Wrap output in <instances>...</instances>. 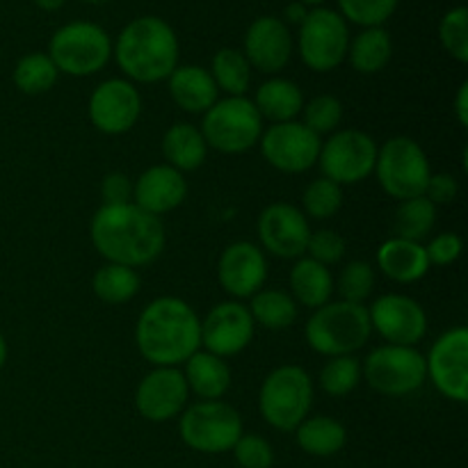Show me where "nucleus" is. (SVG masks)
<instances>
[{
	"instance_id": "obj_40",
	"label": "nucleus",
	"mask_w": 468,
	"mask_h": 468,
	"mask_svg": "<svg viewBox=\"0 0 468 468\" xmlns=\"http://www.w3.org/2000/svg\"><path fill=\"white\" fill-rule=\"evenodd\" d=\"M375 288V268L366 261H352L341 270L338 277V292L343 302L364 304Z\"/></svg>"
},
{
	"instance_id": "obj_1",
	"label": "nucleus",
	"mask_w": 468,
	"mask_h": 468,
	"mask_svg": "<svg viewBox=\"0 0 468 468\" xmlns=\"http://www.w3.org/2000/svg\"><path fill=\"white\" fill-rule=\"evenodd\" d=\"M90 238L94 250L108 263L133 270L160 259L167 242L160 218L137 208L135 204L101 206L91 218Z\"/></svg>"
},
{
	"instance_id": "obj_6",
	"label": "nucleus",
	"mask_w": 468,
	"mask_h": 468,
	"mask_svg": "<svg viewBox=\"0 0 468 468\" xmlns=\"http://www.w3.org/2000/svg\"><path fill=\"white\" fill-rule=\"evenodd\" d=\"M199 131L208 149L238 155L259 146L263 135V119L254 101L247 96H227L218 101L208 112H204Z\"/></svg>"
},
{
	"instance_id": "obj_30",
	"label": "nucleus",
	"mask_w": 468,
	"mask_h": 468,
	"mask_svg": "<svg viewBox=\"0 0 468 468\" xmlns=\"http://www.w3.org/2000/svg\"><path fill=\"white\" fill-rule=\"evenodd\" d=\"M393 55V41L384 27H364L347 46V59L352 69L364 76L379 73Z\"/></svg>"
},
{
	"instance_id": "obj_39",
	"label": "nucleus",
	"mask_w": 468,
	"mask_h": 468,
	"mask_svg": "<svg viewBox=\"0 0 468 468\" xmlns=\"http://www.w3.org/2000/svg\"><path fill=\"white\" fill-rule=\"evenodd\" d=\"M302 112H304V122L302 123L318 137H323L329 135V133H336L338 123L343 119V103L336 96L320 94L311 99L309 103H304Z\"/></svg>"
},
{
	"instance_id": "obj_17",
	"label": "nucleus",
	"mask_w": 468,
	"mask_h": 468,
	"mask_svg": "<svg viewBox=\"0 0 468 468\" xmlns=\"http://www.w3.org/2000/svg\"><path fill=\"white\" fill-rule=\"evenodd\" d=\"M91 126L103 135H123L133 131L140 122L142 114V96L140 90L131 80L123 78H110L103 80L90 96Z\"/></svg>"
},
{
	"instance_id": "obj_13",
	"label": "nucleus",
	"mask_w": 468,
	"mask_h": 468,
	"mask_svg": "<svg viewBox=\"0 0 468 468\" xmlns=\"http://www.w3.org/2000/svg\"><path fill=\"white\" fill-rule=\"evenodd\" d=\"M320 146H323V140L302 122L272 123L263 128V135L259 140L265 163L283 174H302L315 167Z\"/></svg>"
},
{
	"instance_id": "obj_4",
	"label": "nucleus",
	"mask_w": 468,
	"mask_h": 468,
	"mask_svg": "<svg viewBox=\"0 0 468 468\" xmlns=\"http://www.w3.org/2000/svg\"><path fill=\"white\" fill-rule=\"evenodd\" d=\"M370 327L368 309L352 302H327L306 320L304 338L314 352L323 356H347L368 343Z\"/></svg>"
},
{
	"instance_id": "obj_28",
	"label": "nucleus",
	"mask_w": 468,
	"mask_h": 468,
	"mask_svg": "<svg viewBox=\"0 0 468 468\" xmlns=\"http://www.w3.org/2000/svg\"><path fill=\"white\" fill-rule=\"evenodd\" d=\"M254 105L263 122L265 119L270 123L295 122V117L304 108V94L300 85L288 78H270L256 90Z\"/></svg>"
},
{
	"instance_id": "obj_11",
	"label": "nucleus",
	"mask_w": 468,
	"mask_h": 468,
	"mask_svg": "<svg viewBox=\"0 0 468 468\" xmlns=\"http://www.w3.org/2000/svg\"><path fill=\"white\" fill-rule=\"evenodd\" d=\"M361 375L373 391L391 398L410 396L428 382L425 356L416 347L405 346L375 347L366 356Z\"/></svg>"
},
{
	"instance_id": "obj_26",
	"label": "nucleus",
	"mask_w": 468,
	"mask_h": 468,
	"mask_svg": "<svg viewBox=\"0 0 468 468\" xmlns=\"http://www.w3.org/2000/svg\"><path fill=\"white\" fill-rule=\"evenodd\" d=\"M163 155L169 167L181 174L195 172L208 158V144L199 128L190 122H176L165 131Z\"/></svg>"
},
{
	"instance_id": "obj_21",
	"label": "nucleus",
	"mask_w": 468,
	"mask_h": 468,
	"mask_svg": "<svg viewBox=\"0 0 468 468\" xmlns=\"http://www.w3.org/2000/svg\"><path fill=\"white\" fill-rule=\"evenodd\" d=\"M242 55L261 73H279L292 58V35L283 18L259 16L245 32Z\"/></svg>"
},
{
	"instance_id": "obj_16",
	"label": "nucleus",
	"mask_w": 468,
	"mask_h": 468,
	"mask_svg": "<svg viewBox=\"0 0 468 468\" xmlns=\"http://www.w3.org/2000/svg\"><path fill=\"white\" fill-rule=\"evenodd\" d=\"M256 233H259L261 250L268 251L270 256L297 261L306 254L311 227L297 206L277 201L261 210Z\"/></svg>"
},
{
	"instance_id": "obj_12",
	"label": "nucleus",
	"mask_w": 468,
	"mask_h": 468,
	"mask_svg": "<svg viewBox=\"0 0 468 468\" xmlns=\"http://www.w3.org/2000/svg\"><path fill=\"white\" fill-rule=\"evenodd\" d=\"M375 163H378V144L368 133L356 128L332 133V137L320 146V172L341 187L366 181L375 172Z\"/></svg>"
},
{
	"instance_id": "obj_46",
	"label": "nucleus",
	"mask_w": 468,
	"mask_h": 468,
	"mask_svg": "<svg viewBox=\"0 0 468 468\" xmlns=\"http://www.w3.org/2000/svg\"><path fill=\"white\" fill-rule=\"evenodd\" d=\"M457 195H460V183L452 174H432L423 192L425 199L432 201L434 206L451 204L457 199Z\"/></svg>"
},
{
	"instance_id": "obj_49",
	"label": "nucleus",
	"mask_w": 468,
	"mask_h": 468,
	"mask_svg": "<svg viewBox=\"0 0 468 468\" xmlns=\"http://www.w3.org/2000/svg\"><path fill=\"white\" fill-rule=\"evenodd\" d=\"M35 3H37V7L46 9V12H58V9L62 7L67 0H35Z\"/></svg>"
},
{
	"instance_id": "obj_38",
	"label": "nucleus",
	"mask_w": 468,
	"mask_h": 468,
	"mask_svg": "<svg viewBox=\"0 0 468 468\" xmlns=\"http://www.w3.org/2000/svg\"><path fill=\"white\" fill-rule=\"evenodd\" d=\"M341 16L361 27H382L393 16L398 0H338Z\"/></svg>"
},
{
	"instance_id": "obj_51",
	"label": "nucleus",
	"mask_w": 468,
	"mask_h": 468,
	"mask_svg": "<svg viewBox=\"0 0 468 468\" xmlns=\"http://www.w3.org/2000/svg\"><path fill=\"white\" fill-rule=\"evenodd\" d=\"M297 3H302V5H320V3H323V0H297Z\"/></svg>"
},
{
	"instance_id": "obj_29",
	"label": "nucleus",
	"mask_w": 468,
	"mask_h": 468,
	"mask_svg": "<svg viewBox=\"0 0 468 468\" xmlns=\"http://www.w3.org/2000/svg\"><path fill=\"white\" fill-rule=\"evenodd\" d=\"M297 446L314 457H332L343 451L347 441V430L341 420L332 416H311L295 428Z\"/></svg>"
},
{
	"instance_id": "obj_5",
	"label": "nucleus",
	"mask_w": 468,
	"mask_h": 468,
	"mask_svg": "<svg viewBox=\"0 0 468 468\" xmlns=\"http://www.w3.org/2000/svg\"><path fill=\"white\" fill-rule=\"evenodd\" d=\"M311 405L314 382L302 366H279L261 384L259 411L265 423L279 432H295L297 425L309 419Z\"/></svg>"
},
{
	"instance_id": "obj_31",
	"label": "nucleus",
	"mask_w": 468,
	"mask_h": 468,
	"mask_svg": "<svg viewBox=\"0 0 468 468\" xmlns=\"http://www.w3.org/2000/svg\"><path fill=\"white\" fill-rule=\"evenodd\" d=\"M250 314L254 324L270 329V332H282V329L292 327L300 315V306L288 292L279 288H261L254 297H250Z\"/></svg>"
},
{
	"instance_id": "obj_36",
	"label": "nucleus",
	"mask_w": 468,
	"mask_h": 468,
	"mask_svg": "<svg viewBox=\"0 0 468 468\" xmlns=\"http://www.w3.org/2000/svg\"><path fill=\"white\" fill-rule=\"evenodd\" d=\"M361 379V364L352 355L332 356L318 375V384L327 396H350Z\"/></svg>"
},
{
	"instance_id": "obj_19",
	"label": "nucleus",
	"mask_w": 468,
	"mask_h": 468,
	"mask_svg": "<svg viewBox=\"0 0 468 468\" xmlns=\"http://www.w3.org/2000/svg\"><path fill=\"white\" fill-rule=\"evenodd\" d=\"M190 398L183 370L154 368L135 388V410L151 423H167L183 414Z\"/></svg>"
},
{
	"instance_id": "obj_10",
	"label": "nucleus",
	"mask_w": 468,
	"mask_h": 468,
	"mask_svg": "<svg viewBox=\"0 0 468 468\" xmlns=\"http://www.w3.org/2000/svg\"><path fill=\"white\" fill-rule=\"evenodd\" d=\"M350 30L347 21L329 7H315L306 14L297 35L300 58L311 71L327 73L347 58Z\"/></svg>"
},
{
	"instance_id": "obj_48",
	"label": "nucleus",
	"mask_w": 468,
	"mask_h": 468,
	"mask_svg": "<svg viewBox=\"0 0 468 468\" xmlns=\"http://www.w3.org/2000/svg\"><path fill=\"white\" fill-rule=\"evenodd\" d=\"M306 14H309L306 5L291 3L286 7V21H283V23H295V26H302V21H304V18H306Z\"/></svg>"
},
{
	"instance_id": "obj_32",
	"label": "nucleus",
	"mask_w": 468,
	"mask_h": 468,
	"mask_svg": "<svg viewBox=\"0 0 468 468\" xmlns=\"http://www.w3.org/2000/svg\"><path fill=\"white\" fill-rule=\"evenodd\" d=\"M434 222H437V206L425 197H414V199L400 201V206L393 213V238L410 242H420L432 233Z\"/></svg>"
},
{
	"instance_id": "obj_33",
	"label": "nucleus",
	"mask_w": 468,
	"mask_h": 468,
	"mask_svg": "<svg viewBox=\"0 0 468 468\" xmlns=\"http://www.w3.org/2000/svg\"><path fill=\"white\" fill-rule=\"evenodd\" d=\"M140 274L126 265L108 263L99 268L91 279V291L105 304H126L140 291Z\"/></svg>"
},
{
	"instance_id": "obj_37",
	"label": "nucleus",
	"mask_w": 468,
	"mask_h": 468,
	"mask_svg": "<svg viewBox=\"0 0 468 468\" xmlns=\"http://www.w3.org/2000/svg\"><path fill=\"white\" fill-rule=\"evenodd\" d=\"M302 206H304L302 213H306L314 219L334 218L343 206V187L324 176L315 178V181H311L309 186L304 187Z\"/></svg>"
},
{
	"instance_id": "obj_2",
	"label": "nucleus",
	"mask_w": 468,
	"mask_h": 468,
	"mask_svg": "<svg viewBox=\"0 0 468 468\" xmlns=\"http://www.w3.org/2000/svg\"><path fill=\"white\" fill-rule=\"evenodd\" d=\"M135 346L154 368H178L201 350V318L186 300L158 297L140 314Z\"/></svg>"
},
{
	"instance_id": "obj_18",
	"label": "nucleus",
	"mask_w": 468,
	"mask_h": 468,
	"mask_svg": "<svg viewBox=\"0 0 468 468\" xmlns=\"http://www.w3.org/2000/svg\"><path fill=\"white\" fill-rule=\"evenodd\" d=\"M254 318L242 302H219L201 320V347L219 359H227L245 352L254 341Z\"/></svg>"
},
{
	"instance_id": "obj_35",
	"label": "nucleus",
	"mask_w": 468,
	"mask_h": 468,
	"mask_svg": "<svg viewBox=\"0 0 468 468\" xmlns=\"http://www.w3.org/2000/svg\"><path fill=\"white\" fill-rule=\"evenodd\" d=\"M58 67L53 64V59L48 58V53H27L14 67V85L18 91L27 96H39L46 94L55 87L58 82Z\"/></svg>"
},
{
	"instance_id": "obj_24",
	"label": "nucleus",
	"mask_w": 468,
	"mask_h": 468,
	"mask_svg": "<svg viewBox=\"0 0 468 468\" xmlns=\"http://www.w3.org/2000/svg\"><path fill=\"white\" fill-rule=\"evenodd\" d=\"M378 268L391 282L414 283L430 272V261L420 242L391 238L378 250Z\"/></svg>"
},
{
	"instance_id": "obj_52",
	"label": "nucleus",
	"mask_w": 468,
	"mask_h": 468,
	"mask_svg": "<svg viewBox=\"0 0 468 468\" xmlns=\"http://www.w3.org/2000/svg\"><path fill=\"white\" fill-rule=\"evenodd\" d=\"M82 3H90V5H103V3H110V0H82Z\"/></svg>"
},
{
	"instance_id": "obj_42",
	"label": "nucleus",
	"mask_w": 468,
	"mask_h": 468,
	"mask_svg": "<svg viewBox=\"0 0 468 468\" xmlns=\"http://www.w3.org/2000/svg\"><path fill=\"white\" fill-rule=\"evenodd\" d=\"M231 451L242 468H270L274 464L272 446L261 434H242Z\"/></svg>"
},
{
	"instance_id": "obj_50",
	"label": "nucleus",
	"mask_w": 468,
	"mask_h": 468,
	"mask_svg": "<svg viewBox=\"0 0 468 468\" xmlns=\"http://www.w3.org/2000/svg\"><path fill=\"white\" fill-rule=\"evenodd\" d=\"M5 364H7V341H5V336L0 334V370H3Z\"/></svg>"
},
{
	"instance_id": "obj_41",
	"label": "nucleus",
	"mask_w": 468,
	"mask_h": 468,
	"mask_svg": "<svg viewBox=\"0 0 468 468\" xmlns=\"http://www.w3.org/2000/svg\"><path fill=\"white\" fill-rule=\"evenodd\" d=\"M439 39L443 48L460 64L468 62V9L455 7L443 14L439 23Z\"/></svg>"
},
{
	"instance_id": "obj_47",
	"label": "nucleus",
	"mask_w": 468,
	"mask_h": 468,
	"mask_svg": "<svg viewBox=\"0 0 468 468\" xmlns=\"http://www.w3.org/2000/svg\"><path fill=\"white\" fill-rule=\"evenodd\" d=\"M455 114L460 126H468V82L464 80L457 90L455 96Z\"/></svg>"
},
{
	"instance_id": "obj_34",
	"label": "nucleus",
	"mask_w": 468,
	"mask_h": 468,
	"mask_svg": "<svg viewBox=\"0 0 468 468\" xmlns=\"http://www.w3.org/2000/svg\"><path fill=\"white\" fill-rule=\"evenodd\" d=\"M210 76L218 91H224L227 96H245L251 82V67L242 50L222 48L215 53Z\"/></svg>"
},
{
	"instance_id": "obj_7",
	"label": "nucleus",
	"mask_w": 468,
	"mask_h": 468,
	"mask_svg": "<svg viewBox=\"0 0 468 468\" xmlns=\"http://www.w3.org/2000/svg\"><path fill=\"white\" fill-rule=\"evenodd\" d=\"M48 58L59 73L73 78L94 76L112 58V41L96 23L71 21L50 37Z\"/></svg>"
},
{
	"instance_id": "obj_22",
	"label": "nucleus",
	"mask_w": 468,
	"mask_h": 468,
	"mask_svg": "<svg viewBox=\"0 0 468 468\" xmlns=\"http://www.w3.org/2000/svg\"><path fill=\"white\" fill-rule=\"evenodd\" d=\"M186 176L169 165H154L133 183V204L155 218L176 210L186 201Z\"/></svg>"
},
{
	"instance_id": "obj_3",
	"label": "nucleus",
	"mask_w": 468,
	"mask_h": 468,
	"mask_svg": "<svg viewBox=\"0 0 468 468\" xmlns=\"http://www.w3.org/2000/svg\"><path fill=\"white\" fill-rule=\"evenodd\" d=\"M112 55L128 80L151 85L167 80L178 67V37L163 18H133L112 44Z\"/></svg>"
},
{
	"instance_id": "obj_43",
	"label": "nucleus",
	"mask_w": 468,
	"mask_h": 468,
	"mask_svg": "<svg viewBox=\"0 0 468 468\" xmlns=\"http://www.w3.org/2000/svg\"><path fill=\"white\" fill-rule=\"evenodd\" d=\"M346 238L341 233L332 231V229H320V231H311L309 245H306V254L309 259L318 261L324 268L338 263L346 256Z\"/></svg>"
},
{
	"instance_id": "obj_27",
	"label": "nucleus",
	"mask_w": 468,
	"mask_h": 468,
	"mask_svg": "<svg viewBox=\"0 0 468 468\" xmlns=\"http://www.w3.org/2000/svg\"><path fill=\"white\" fill-rule=\"evenodd\" d=\"M291 283L292 300L297 302V306H306V309H320L323 304L332 302L334 292V277L329 272V268H324L318 261L309 259V256H302L295 261L291 270Z\"/></svg>"
},
{
	"instance_id": "obj_14",
	"label": "nucleus",
	"mask_w": 468,
	"mask_h": 468,
	"mask_svg": "<svg viewBox=\"0 0 468 468\" xmlns=\"http://www.w3.org/2000/svg\"><path fill=\"white\" fill-rule=\"evenodd\" d=\"M425 373L443 398L468 402V329L455 327L434 341L425 356Z\"/></svg>"
},
{
	"instance_id": "obj_44",
	"label": "nucleus",
	"mask_w": 468,
	"mask_h": 468,
	"mask_svg": "<svg viewBox=\"0 0 468 468\" xmlns=\"http://www.w3.org/2000/svg\"><path fill=\"white\" fill-rule=\"evenodd\" d=\"M425 247V254H428L430 265H439V268H446L452 265L464 251V242L457 233H439Z\"/></svg>"
},
{
	"instance_id": "obj_20",
	"label": "nucleus",
	"mask_w": 468,
	"mask_h": 468,
	"mask_svg": "<svg viewBox=\"0 0 468 468\" xmlns=\"http://www.w3.org/2000/svg\"><path fill=\"white\" fill-rule=\"evenodd\" d=\"M268 279V259L259 245L247 240L224 247L218 261V282L227 295L236 300H250Z\"/></svg>"
},
{
	"instance_id": "obj_8",
	"label": "nucleus",
	"mask_w": 468,
	"mask_h": 468,
	"mask_svg": "<svg viewBox=\"0 0 468 468\" xmlns=\"http://www.w3.org/2000/svg\"><path fill=\"white\" fill-rule=\"evenodd\" d=\"M375 174L388 197L405 201L423 197L432 169H430L428 154L414 137L398 135L378 149Z\"/></svg>"
},
{
	"instance_id": "obj_45",
	"label": "nucleus",
	"mask_w": 468,
	"mask_h": 468,
	"mask_svg": "<svg viewBox=\"0 0 468 468\" xmlns=\"http://www.w3.org/2000/svg\"><path fill=\"white\" fill-rule=\"evenodd\" d=\"M101 199L103 206L133 204V181L122 172H112L101 183Z\"/></svg>"
},
{
	"instance_id": "obj_25",
	"label": "nucleus",
	"mask_w": 468,
	"mask_h": 468,
	"mask_svg": "<svg viewBox=\"0 0 468 468\" xmlns=\"http://www.w3.org/2000/svg\"><path fill=\"white\" fill-rule=\"evenodd\" d=\"M187 388L201 400H222L231 388V368L224 359L210 355V352L199 350L186 361L183 370Z\"/></svg>"
},
{
	"instance_id": "obj_15",
	"label": "nucleus",
	"mask_w": 468,
	"mask_h": 468,
	"mask_svg": "<svg viewBox=\"0 0 468 468\" xmlns=\"http://www.w3.org/2000/svg\"><path fill=\"white\" fill-rule=\"evenodd\" d=\"M368 318L373 332L387 341V346L414 347L428 334V314L414 297L400 292L379 295L368 306Z\"/></svg>"
},
{
	"instance_id": "obj_9",
	"label": "nucleus",
	"mask_w": 468,
	"mask_h": 468,
	"mask_svg": "<svg viewBox=\"0 0 468 468\" xmlns=\"http://www.w3.org/2000/svg\"><path fill=\"white\" fill-rule=\"evenodd\" d=\"M178 432L187 448L204 455H222L242 437V419L236 407L224 400H199L186 407Z\"/></svg>"
},
{
	"instance_id": "obj_23",
	"label": "nucleus",
	"mask_w": 468,
	"mask_h": 468,
	"mask_svg": "<svg viewBox=\"0 0 468 468\" xmlns=\"http://www.w3.org/2000/svg\"><path fill=\"white\" fill-rule=\"evenodd\" d=\"M167 90L174 103L187 114H204L218 103V87L208 69L186 64L176 67L167 78Z\"/></svg>"
}]
</instances>
